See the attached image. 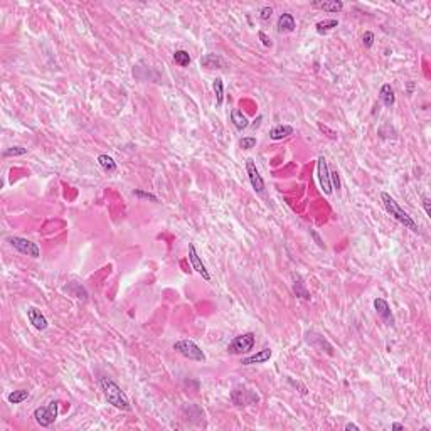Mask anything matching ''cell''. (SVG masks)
I'll list each match as a JSON object with an SVG mask.
<instances>
[{"mask_svg":"<svg viewBox=\"0 0 431 431\" xmlns=\"http://www.w3.org/2000/svg\"><path fill=\"white\" fill-rule=\"evenodd\" d=\"M362 44H364V47H367V49H371L372 45H374V34L372 32H364L362 34Z\"/></svg>","mask_w":431,"mask_h":431,"instance_id":"obj_30","label":"cell"},{"mask_svg":"<svg viewBox=\"0 0 431 431\" xmlns=\"http://www.w3.org/2000/svg\"><path fill=\"white\" fill-rule=\"evenodd\" d=\"M190 54L187 51H184V49H179V51L174 52V63L179 64L181 68H187L190 64Z\"/></svg>","mask_w":431,"mask_h":431,"instance_id":"obj_25","label":"cell"},{"mask_svg":"<svg viewBox=\"0 0 431 431\" xmlns=\"http://www.w3.org/2000/svg\"><path fill=\"white\" fill-rule=\"evenodd\" d=\"M231 401L236 404V406H256L259 403V396L256 394V391L253 389H246L243 386L234 387L231 392Z\"/></svg>","mask_w":431,"mask_h":431,"instance_id":"obj_7","label":"cell"},{"mask_svg":"<svg viewBox=\"0 0 431 431\" xmlns=\"http://www.w3.org/2000/svg\"><path fill=\"white\" fill-rule=\"evenodd\" d=\"M335 27H339L337 19H325V21H320L315 24V30H317V34H320V36L329 34L330 30H334Z\"/></svg>","mask_w":431,"mask_h":431,"instance_id":"obj_22","label":"cell"},{"mask_svg":"<svg viewBox=\"0 0 431 431\" xmlns=\"http://www.w3.org/2000/svg\"><path fill=\"white\" fill-rule=\"evenodd\" d=\"M423 207H425V212H426V216L428 217H431V209H430V204H431V201H430V197H423Z\"/></svg>","mask_w":431,"mask_h":431,"instance_id":"obj_36","label":"cell"},{"mask_svg":"<svg viewBox=\"0 0 431 431\" xmlns=\"http://www.w3.org/2000/svg\"><path fill=\"white\" fill-rule=\"evenodd\" d=\"M100 386H101L103 394H105V399L112 404V406H115L116 409L132 411V404H130L127 394L121 391V387L118 386L115 381L110 379V377H101Z\"/></svg>","mask_w":431,"mask_h":431,"instance_id":"obj_1","label":"cell"},{"mask_svg":"<svg viewBox=\"0 0 431 431\" xmlns=\"http://www.w3.org/2000/svg\"><path fill=\"white\" fill-rule=\"evenodd\" d=\"M295 29H296V21H295V17H293L292 14L285 12V14H281L280 17H278V21H276L278 34H290V32H293Z\"/></svg>","mask_w":431,"mask_h":431,"instance_id":"obj_16","label":"cell"},{"mask_svg":"<svg viewBox=\"0 0 431 431\" xmlns=\"http://www.w3.org/2000/svg\"><path fill=\"white\" fill-rule=\"evenodd\" d=\"M290 135H293V127H290V125H278V127L272 128V132H270V138L272 140H283Z\"/></svg>","mask_w":431,"mask_h":431,"instance_id":"obj_21","label":"cell"},{"mask_svg":"<svg viewBox=\"0 0 431 431\" xmlns=\"http://www.w3.org/2000/svg\"><path fill=\"white\" fill-rule=\"evenodd\" d=\"M27 318L36 330H45L49 327V322H47V318H45V315L36 307L27 308Z\"/></svg>","mask_w":431,"mask_h":431,"instance_id":"obj_13","label":"cell"},{"mask_svg":"<svg viewBox=\"0 0 431 431\" xmlns=\"http://www.w3.org/2000/svg\"><path fill=\"white\" fill-rule=\"evenodd\" d=\"M391 430H394V431L404 430V425H401V423H392V425H391Z\"/></svg>","mask_w":431,"mask_h":431,"instance_id":"obj_39","label":"cell"},{"mask_svg":"<svg viewBox=\"0 0 431 431\" xmlns=\"http://www.w3.org/2000/svg\"><path fill=\"white\" fill-rule=\"evenodd\" d=\"M305 340H307L308 344L314 347L315 350L325 352V354H329V356H334V354H335L334 352V347H332L330 342L327 340L323 335L317 334V332H314V330H310V332H307V334H305Z\"/></svg>","mask_w":431,"mask_h":431,"instance_id":"obj_10","label":"cell"},{"mask_svg":"<svg viewBox=\"0 0 431 431\" xmlns=\"http://www.w3.org/2000/svg\"><path fill=\"white\" fill-rule=\"evenodd\" d=\"M201 66L205 68V69H223V68H226V63H224V59L219 54L209 52V54L201 58Z\"/></svg>","mask_w":431,"mask_h":431,"instance_id":"obj_18","label":"cell"},{"mask_svg":"<svg viewBox=\"0 0 431 431\" xmlns=\"http://www.w3.org/2000/svg\"><path fill=\"white\" fill-rule=\"evenodd\" d=\"M5 241L9 243V245L12 246L15 251H19L21 254H25V256H30V258H39L41 256L39 246H37L34 241L27 239V238H21V236H7Z\"/></svg>","mask_w":431,"mask_h":431,"instance_id":"obj_6","label":"cell"},{"mask_svg":"<svg viewBox=\"0 0 431 431\" xmlns=\"http://www.w3.org/2000/svg\"><path fill=\"white\" fill-rule=\"evenodd\" d=\"M214 94H216V105L221 106L224 101V81L223 78H216L214 79Z\"/></svg>","mask_w":431,"mask_h":431,"instance_id":"obj_26","label":"cell"},{"mask_svg":"<svg viewBox=\"0 0 431 431\" xmlns=\"http://www.w3.org/2000/svg\"><path fill=\"white\" fill-rule=\"evenodd\" d=\"M374 310H376L377 317H379L386 325H392V323H394V317H392V312H391V307H389L387 300L381 298V296L379 298H376L374 300Z\"/></svg>","mask_w":431,"mask_h":431,"instance_id":"obj_11","label":"cell"},{"mask_svg":"<svg viewBox=\"0 0 431 431\" xmlns=\"http://www.w3.org/2000/svg\"><path fill=\"white\" fill-rule=\"evenodd\" d=\"M317 177H318V184L322 192L325 194V196H330V194L334 192V189H332V182H330L329 163H327V159L323 157V155L317 160Z\"/></svg>","mask_w":431,"mask_h":431,"instance_id":"obj_8","label":"cell"},{"mask_svg":"<svg viewBox=\"0 0 431 431\" xmlns=\"http://www.w3.org/2000/svg\"><path fill=\"white\" fill-rule=\"evenodd\" d=\"M288 383L292 384L293 387H300V389H302V391H300V394H303V396H307V394H308V389L305 387L303 384H300V383H295V381H293V379H290V377H288Z\"/></svg>","mask_w":431,"mask_h":431,"instance_id":"obj_35","label":"cell"},{"mask_svg":"<svg viewBox=\"0 0 431 431\" xmlns=\"http://www.w3.org/2000/svg\"><path fill=\"white\" fill-rule=\"evenodd\" d=\"M98 163H100L101 169L105 170V172H108V174L116 172V169H118V165H116L115 160L110 157V155H106V154L98 155Z\"/></svg>","mask_w":431,"mask_h":431,"instance_id":"obj_23","label":"cell"},{"mask_svg":"<svg viewBox=\"0 0 431 431\" xmlns=\"http://www.w3.org/2000/svg\"><path fill=\"white\" fill-rule=\"evenodd\" d=\"M30 392L27 391V389H17V391H12L9 396H7V401H9L10 404H21L24 403L25 399H29Z\"/></svg>","mask_w":431,"mask_h":431,"instance_id":"obj_24","label":"cell"},{"mask_svg":"<svg viewBox=\"0 0 431 431\" xmlns=\"http://www.w3.org/2000/svg\"><path fill=\"white\" fill-rule=\"evenodd\" d=\"M246 174H248V179H250L251 187H253L254 192L259 194V196H263L266 185H265V181H263L261 174H259V170H258V167H256V163H254L253 159L246 160Z\"/></svg>","mask_w":431,"mask_h":431,"instance_id":"obj_9","label":"cell"},{"mask_svg":"<svg viewBox=\"0 0 431 431\" xmlns=\"http://www.w3.org/2000/svg\"><path fill=\"white\" fill-rule=\"evenodd\" d=\"M58 413H59V401H51L45 406H41L34 411V419H36L37 425H41L43 428H47L52 423L58 419Z\"/></svg>","mask_w":431,"mask_h":431,"instance_id":"obj_5","label":"cell"},{"mask_svg":"<svg viewBox=\"0 0 431 431\" xmlns=\"http://www.w3.org/2000/svg\"><path fill=\"white\" fill-rule=\"evenodd\" d=\"M239 147H241L243 150H251V148H254L256 147V136H245V138H241Z\"/></svg>","mask_w":431,"mask_h":431,"instance_id":"obj_29","label":"cell"},{"mask_svg":"<svg viewBox=\"0 0 431 431\" xmlns=\"http://www.w3.org/2000/svg\"><path fill=\"white\" fill-rule=\"evenodd\" d=\"M381 201H383V204H384V209H386V211H387L392 217H394V219L398 221V223H401L403 226L406 227V229H409V231H413V232H419L418 224L414 223L413 217L408 214V212L404 211L401 205H399L398 202L392 199V197L389 196L387 192H383V194H381Z\"/></svg>","mask_w":431,"mask_h":431,"instance_id":"obj_2","label":"cell"},{"mask_svg":"<svg viewBox=\"0 0 431 431\" xmlns=\"http://www.w3.org/2000/svg\"><path fill=\"white\" fill-rule=\"evenodd\" d=\"M231 123L234 125L236 130H239V132H243L245 128L250 127V120H248L246 115L239 108H234L231 112Z\"/></svg>","mask_w":431,"mask_h":431,"instance_id":"obj_20","label":"cell"},{"mask_svg":"<svg viewBox=\"0 0 431 431\" xmlns=\"http://www.w3.org/2000/svg\"><path fill=\"white\" fill-rule=\"evenodd\" d=\"M379 100L381 103H383L386 108H392L396 103V94H394V90H392V86L389 85V83H386V85L381 86L379 90Z\"/></svg>","mask_w":431,"mask_h":431,"instance_id":"obj_19","label":"cell"},{"mask_svg":"<svg viewBox=\"0 0 431 431\" xmlns=\"http://www.w3.org/2000/svg\"><path fill=\"white\" fill-rule=\"evenodd\" d=\"M292 280H293V293H295L296 298L310 300L312 295H310V292L307 290V285H305V280L302 278V274L293 273L292 274Z\"/></svg>","mask_w":431,"mask_h":431,"instance_id":"obj_17","label":"cell"},{"mask_svg":"<svg viewBox=\"0 0 431 431\" xmlns=\"http://www.w3.org/2000/svg\"><path fill=\"white\" fill-rule=\"evenodd\" d=\"M189 261H190V265H192V268L196 270V272L199 273L205 281L211 280V273L207 272V268H205V265H204V263H202V259L199 258V254H197L196 246H194L192 243H190V245H189Z\"/></svg>","mask_w":431,"mask_h":431,"instance_id":"obj_12","label":"cell"},{"mask_svg":"<svg viewBox=\"0 0 431 431\" xmlns=\"http://www.w3.org/2000/svg\"><path fill=\"white\" fill-rule=\"evenodd\" d=\"M27 154V148L24 147H10L7 148V150H3L2 157L7 159V157H21V155H25Z\"/></svg>","mask_w":431,"mask_h":431,"instance_id":"obj_28","label":"cell"},{"mask_svg":"<svg viewBox=\"0 0 431 431\" xmlns=\"http://www.w3.org/2000/svg\"><path fill=\"white\" fill-rule=\"evenodd\" d=\"M272 356H273L272 349H268V347H265V349L258 350L256 354H251V356H248V357H243V359H241V364H243V365L265 364V362H268L270 359H272Z\"/></svg>","mask_w":431,"mask_h":431,"instance_id":"obj_15","label":"cell"},{"mask_svg":"<svg viewBox=\"0 0 431 431\" xmlns=\"http://www.w3.org/2000/svg\"><path fill=\"white\" fill-rule=\"evenodd\" d=\"M318 128L322 130V132H325V133H327V136H329V138H332V140H335V138H337V132H334V130H330L329 127H325V125L318 123Z\"/></svg>","mask_w":431,"mask_h":431,"instance_id":"obj_33","label":"cell"},{"mask_svg":"<svg viewBox=\"0 0 431 431\" xmlns=\"http://www.w3.org/2000/svg\"><path fill=\"white\" fill-rule=\"evenodd\" d=\"M133 196L135 197H138V199H143V201H150V202H155V204H159V197L155 196V194H152V192H147V190H142V189H135L133 190Z\"/></svg>","mask_w":431,"mask_h":431,"instance_id":"obj_27","label":"cell"},{"mask_svg":"<svg viewBox=\"0 0 431 431\" xmlns=\"http://www.w3.org/2000/svg\"><path fill=\"white\" fill-rule=\"evenodd\" d=\"M258 36H259V39H261V43H263V44H265V45H266V47H272V45H273V43H272V39H270V37H268V36H266V34H265V32H263V30H259V32H258Z\"/></svg>","mask_w":431,"mask_h":431,"instance_id":"obj_34","label":"cell"},{"mask_svg":"<svg viewBox=\"0 0 431 431\" xmlns=\"http://www.w3.org/2000/svg\"><path fill=\"white\" fill-rule=\"evenodd\" d=\"M350 430H354V431H359L361 428L357 425H354V423H347L345 425V431H350Z\"/></svg>","mask_w":431,"mask_h":431,"instance_id":"obj_38","label":"cell"},{"mask_svg":"<svg viewBox=\"0 0 431 431\" xmlns=\"http://www.w3.org/2000/svg\"><path fill=\"white\" fill-rule=\"evenodd\" d=\"M172 349L177 354H181L182 357L189 359V361L205 362V354L202 352V349L194 340H177L174 344Z\"/></svg>","mask_w":431,"mask_h":431,"instance_id":"obj_4","label":"cell"},{"mask_svg":"<svg viewBox=\"0 0 431 431\" xmlns=\"http://www.w3.org/2000/svg\"><path fill=\"white\" fill-rule=\"evenodd\" d=\"M310 234L314 236V239H315V243H317V245H318L320 248H325V245H323V241H322V239H320V236L317 234L315 231H310Z\"/></svg>","mask_w":431,"mask_h":431,"instance_id":"obj_37","label":"cell"},{"mask_svg":"<svg viewBox=\"0 0 431 431\" xmlns=\"http://www.w3.org/2000/svg\"><path fill=\"white\" fill-rule=\"evenodd\" d=\"M330 182H332V189L335 190L340 189V177H339L337 170H330Z\"/></svg>","mask_w":431,"mask_h":431,"instance_id":"obj_31","label":"cell"},{"mask_svg":"<svg viewBox=\"0 0 431 431\" xmlns=\"http://www.w3.org/2000/svg\"><path fill=\"white\" fill-rule=\"evenodd\" d=\"M254 344H256V335L253 332H246V334L236 335L234 339L227 344V354L231 356H243L253 350Z\"/></svg>","mask_w":431,"mask_h":431,"instance_id":"obj_3","label":"cell"},{"mask_svg":"<svg viewBox=\"0 0 431 431\" xmlns=\"http://www.w3.org/2000/svg\"><path fill=\"white\" fill-rule=\"evenodd\" d=\"M314 9H320L323 12H330V14H339L344 10V2L342 0H315V2L310 3Z\"/></svg>","mask_w":431,"mask_h":431,"instance_id":"obj_14","label":"cell"},{"mask_svg":"<svg viewBox=\"0 0 431 431\" xmlns=\"http://www.w3.org/2000/svg\"><path fill=\"white\" fill-rule=\"evenodd\" d=\"M272 14H273V9L270 5H266V7H263V9L259 10V19H261L263 22H266V21H270V19H272Z\"/></svg>","mask_w":431,"mask_h":431,"instance_id":"obj_32","label":"cell"}]
</instances>
